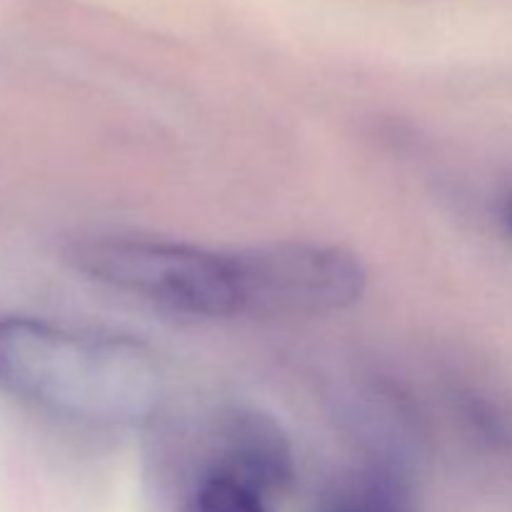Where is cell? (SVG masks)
Masks as SVG:
<instances>
[{
  "label": "cell",
  "mask_w": 512,
  "mask_h": 512,
  "mask_svg": "<svg viewBox=\"0 0 512 512\" xmlns=\"http://www.w3.org/2000/svg\"><path fill=\"white\" fill-rule=\"evenodd\" d=\"M0 385L88 428H138L163 405L165 375L145 343L38 318L0 320Z\"/></svg>",
  "instance_id": "cell-1"
},
{
  "label": "cell",
  "mask_w": 512,
  "mask_h": 512,
  "mask_svg": "<svg viewBox=\"0 0 512 512\" xmlns=\"http://www.w3.org/2000/svg\"><path fill=\"white\" fill-rule=\"evenodd\" d=\"M65 260L95 283L190 318H243L235 250L130 235H90Z\"/></svg>",
  "instance_id": "cell-2"
},
{
  "label": "cell",
  "mask_w": 512,
  "mask_h": 512,
  "mask_svg": "<svg viewBox=\"0 0 512 512\" xmlns=\"http://www.w3.org/2000/svg\"><path fill=\"white\" fill-rule=\"evenodd\" d=\"M243 318H320L348 310L368 288L363 260L348 248L280 240L235 250Z\"/></svg>",
  "instance_id": "cell-3"
},
{
  "label": "cell",
  "mask_w": 512,
  "mask_h": 512,
  "mask_svg": "<svg viewBox=\"0 0 512 512\" xmlns=\"http://www.w3.org/2000/svg\"><path fill=\"white\" fill-rule=\"evenodd\" d=\"M213 470L235 475L263 495L293 480V445L280 423L258 410H233L220 423Z\"/></svg>",
  "instance_id": "cell-4"
},
{
  "label": "cell",
  "mask_w": 512,
  "mask_h": 512,
  "mask_svg": "<svg viewBox=\"0 0 512 512\" xmlns=\"http://www.w3.org/2000/svg\"><path fill=\"white\" fill-rule=\"evenodd\" d=\"M313 512H415L413 490L400 470L370 465L340 480Z\"/></svg>",
  "instance_id": "cell-5"
},
{
  "label": "cell",
  "mask_w": 512,
  "mask_h": 512,
  "mask_svg": "<svg viewBox=\"0 0 512 512\" xmlns=\"http://www.w3.org/2000/svg\"><path fill=\"white\" fill-rule=\"evenodd\" d=\"M265 498L268 495L235 475L210 468L195 488L190 512H270Z\"/></svg>",
  "instance_id": "cell-6"
},
{
  "label": "cell",
  "mask_w": 512,
  "mask_h": 512,
  "mask_svg": "<svg viewBox=\"0 0 512 512\" xmlns=\"http://www.w3.org/2000/svg\"><path fill=\"white\" fill-rule=\"evenodd\" d=\"M508 223H510V230H512V200H510V205H508Z\"/></svg>",
  "instance_id": "cell-7"
}]
</instances>
